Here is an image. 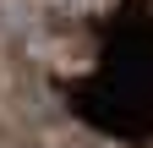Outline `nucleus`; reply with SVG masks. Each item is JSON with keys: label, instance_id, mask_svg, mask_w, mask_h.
I'll use <instances>...</instances> for the list:
<instances>
[{"label": "nucleus", "instance_id": "f257e3e1", "mask_svg": "<svg viewBox=\"0 0 153 148\" xmlns=\"http://www.w3.org/2000/svg\"><path fill=\"white\" fill-rule=\"evenodd\" d=\"M76 110L93 126H104L109 137H131V143L148 137V11L142 0L126 11V33L120 28L109 33L93 77L76 93Z\"/></svg>", "mask_w": 153, "mask_h": 148}]
</instances>
